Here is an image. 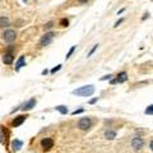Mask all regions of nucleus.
Segmentation results:
<instances>
[{
	"mask_svg": "<svg viewBox=\"0 0 153 153\" xmlns=\"http://www.w3.org/2000/svg\"><path fill=\"white\" fill-rule=\"evenodd\" d=\"M92 125V120L89 117H82L81 120L78 121V128L82 129V130H88Z\"/></svg>",
	"mask_w": 153,
	"mask_h": 153,
	"instance_id": "3",
	"label": "nucleus"
},
{
	"mask_svg": "<svg viewBox=\"0 0 153 153\" xmlns=\"http://www.w3.org/2000/svg\"><path fill=\"white\" fill-rule=\"evenodd\" d=\"M97 47H98V45H95V46H93V49L91 50L89 52H88V54H87V56H88V58H89V56H92V55H93V52H95L96 50H97Z\"/></svg>",
	"mask_w": 153,
	"mask_h": 153,
	"instance_id": "19",
	"label": "nucleus"
},
{
	"mask_svg": "<svg viewBox=\"0 0 153 153\" xmlns=\"http://www.w3.org/2000/svg\"><path fill=\"white\" fill-rule=\"evenodd\" d=\"M96 102H97V97H96V98H93V100H91L89 104H91V105H93V104H96Z\"/></svg>",
	"mask_w": 153,
	"mask_h": 153,
	"instance_id": "25",
	"label": "nucleus"
},
{
	"mask_svg": "<svg viewBox=\"0 0 153 153\" xmlns=\"http://www.w3.org/2000/svg\"><path fill=\"white\" fill-rule=\"evenodd\" d=\"M22 66H26V59H24V56H19V59L17 60V63H16V70L18 72V70Z\"/></svg>",
	"mask_w": 153,
	"mask_h": 153,
	"instance_id": "12",
	"label": "nucleus"
},
{
	"mask_svg": "<svg viewBox=\"0 0 153 153\" xmlns=\"http://www.w3.org/2000/svg\"><path fill=\"white\" fill-rule=\"evenodd\" d=\"M60 69H61V65H60V64H59V65H56L55 68H52V69H51V73H52V74H54V73H56L58 70H60Z\"/></svg>",
	"mask_w": 153,
	"mask_h": 153,
	"instance_id": "20",
	"label": "nucleus"
},
{
	"mask_svg": "<svg viewBox=\"0 0 153 153\" xmlns=\"http://www.w3.org/2000/svg\"><path fill=\"white\" fill-rule=\"evenodd\" d=\"M75 47H76V46H72V47H70V50H69V51H68V54H66V59H69L70 56H72V55H73V52H74V50H75Z\"/></svg>",
	"mask_w": 153,
	"mask_h": 153,
	"instance_id": "18",
	"label": "nucleus"
},
{
	"mask_svg": "<svg viewBox=\"0 0 153 153\" xmlns=\"http://www.w3.org/2000/svg\"><path fill=\"white\" fill-rule=\"evenodd\" d=\"M131 147H133L134 151H139V149L143 147V139L139 137L134 138V139L131 140Z\"/></svg>",
	"mask_w": 153,
	"mask_h": 153,
	"instance_id": "7",
	"label": "nucleus"
},
{
	"mask_svg": "<svg viewBox=\"0 0 153 153\" xmlns=\"http://www.w3.org/2000/svg\"><path fill=\"white\" fill-rule=\"evenodd\" d=\"M41 146H42V148L45 149V151H50V149L54 147V140H52L51 138H45V139L41 140Z\"/></svg>",
	"mask_w": 153,
	"mask_h": 153,
	"instance_id": "6",
	"label": "nucleus"
},
{
	"mask_svg": "<svg viewBox=\"0 0 153 153\" xmlns=\"http://www.w3.org/2000/svg\"><path fill=\"white\" fill-rule=\"evenodd\" d=\"M149 148H151V151L153 152V140H152L151 143H149Z\"/></svg>",
	"mask_w": 153,
	"mask_h": 153,
	"instance_id": "26",
	"label": "nucleus"
},
{
	"mask_svg": "<svg viewBox=\"0 0 153 153\" xmlns=\"http://www.w3.org/2000/svg\"><path fill=\"white\" fill-rule=\"evenodd\" d=\"M52 24H54V23H52V22H47V23H46V24H45V29H50V28L52 27Z\"/></svg>",
	"mask_w": 153,
	"mask_h": 153,
	"instance_id": "22",
	"label": "nucleus"
},
{
	"mask_svg": "<svg viewBox=\"0 0 153 153\" xmlns=\"http://www.w3.org/2000/svg\"><path fill=\"white\" fill-rule=\"evenodd\" d=\"M73 95L74 96H81V97H89L95 93V87L93 86H83V87H79L73 91Z\"/></svg>",
	"mask_w": 153,
	"mask_h": 153,
	"instance_id": "1",
	"label": "nucleus"
},
{
	"mask_svg": "<svg viewBox=\"0 0 153 153\" xmlns=\"http://www.w3.org/2000/svg\"><path fill=\"white\" fill-rule=\"evenodd\" d=\"M55 108H56V110L59 111V112H60V114H63V115H66V114H68V107H66V106H64V105L56 106Z\"/></svg>",
	"mask_w": 153,
	"mask_h": 153,
	"instance_id": "15",
	"label": "nucleus"
},
{
	"mask_svg": "<svg viewBox=\"0 0 153 153\" xmlns=\"http://www.w3.org/2000/svg\"><path fill=\"white\" fill-rule=\"evenodd\" d=\"M105 138L106 139H108V140H112L116 138V131H114V130H107L105 133Z\"/></svg>",
	"mask_w": 153,
	"mask_h": 153,
	"instance_id": "14",
	"label": "nucleus"
},
{
	"mask_svg": "<svg viewBox=\"0 0 153 153\" xmlns=\"http://www.w3.org/2000/svg\"><path fill=\"white\" fill-rule=\"evenodd\" d=\"M10 26V20L8 17L1 16L0 17V27H9Z\"/></svg>",
	"mask_w": 153,
	"mask_h": 153,
	"instance_id": "13",
	"label": "nucleus"
},
{
	"mask_svg": "<svg viewBox=\"0 0 153 153\" xmlns=\"http://www.w3.org/2000/svg\"><path fill=\"white\" fill-rule=\"evenodd\" d=\"M124 10H125V8H123V9H120L119 12H117V14H121V13H123V12H124Z\"/></svg>",
	"mask_w": 153,
	"mask_h": 153,
	"instance_id": "28",
	"label": "nucleus"
},
{
	"mask_svg": "<svg viewBox=\"0 0 153 153\" xmlns=\"http://www.w3.org/2000/svg\"><path fill=\"white\" fill-rule=\"evenodd\" d=\"M52 38H54V33L52 32H47V33H45L42 36V38L40 40V46H47L51 43V41H52Z\"/></svg>",
	"mask_w": 153,
	"mask_h": 153,
	"instance_id": "5",
	"label": "nucleus"
},
{
	"mask_svg": "<svg viewBox=\"0 0 153 153\" xmlns=\"http://www.w3.org/2000/svg\"><path fill=\"white\" fill-rule=\"evenodd\" d=\"M23 146V142L19 139H14L13 142H12V148H13V151H19L20 148H22Z\"/></svg>",
	"mask_w": 153,
	"mask_h": 153,
	"instance_id": "11",
	"label": "nucleus"
},
{
	"mask_svg": "<svg viewBox=\"0 0 153 153\" xmlns=\"http://www.w3.org/2000/svg\"><path fill=\"white\" fill-rule=\"evenodd\" d=\"M123 22H124V18H121V19H119V20H117V22L116 23H115V26H114V27H117V26H120V24H121V23Z\"/></svg>",
	"mask_w": 153,
	"mask_h": 153,
	"instance_id": "24",
	"label": "nucleus"
},
{
	"mask_svg": "<svg viewBox=\"0 0 153 153\" xmlns=\"http://www.w3.org/2000/svg\"><path fill=\"white\" fill-rule=\"evenodd\" d=\"M68 24H69V20H68L66 18H63L60 20V26L61 27H68Z\"/></svg>",
	"mask_w": 153,
	"mask_h": 153,
	"instance_id": "17",
	"label": "nucleus"
},
{
	"mask_svg": "<svg viewBox=\"0 0 153 153\" xmlns=\"http://www.w3.org/2000/svg\"><path fill=\"white\" fill-rule=\"evenodd\" d=\"M83 108H79V110H75V111H73V115H78V114H82L83 112Z\"/></svg>",
	"mask_w": 153,
	"mask_h": 153,
	"instance_id": "23",
	"label": "nucleus"
},
{
	"mask_svg": "<svg viewBox=\"0 0 153 153\" xmlns=\"http://www.w3.org/2000/svg\"><path fill=\"white\" fill-rule=\"evenodd\" d=\"M128 81V73L126 72H120L119 74H117L116 78L111 79L110 83L111 84H116V83H124V82Z\"/></svg>",
	"mask_w": 153,
	"mask_h": 153,
	"instance_id": "4",
	"label": "nucleus"
},
{
	"mask_svg": "<svg viewBox=\"0 0 153 153\" xmlns=\"http://www.w3.org/2000/svg\"><path fill=\"white\" fill-rule=\"evenodd\" d=\"M111 76H114V75H112V74H107V75L102 76V78H101V81H107V79H111Z\"/></svg>",
	"mask_w": 153,
	"mask_h": 153,
	"instance_id": "21",
	"label": "nucleus"
},
{
	"mask_svg": "<svg viewBox=\"0 0 153 153\" xmlns=\"http://www.w3.org/2000/svg\"><path fill=\"white\" fill-rule=\"evenodd\" d=\"M35 105H36V100L35 98H31L29 101H27L24 105L20 107V110L22 111H29V110H32V108L35 107Z\"/></svg>",
	"mask_w": 153,
	"mask_h": 153,
	"instance_id": "8",
	"label": "nucleus"
},
{
	"mask_svg": "<svg viewBox=\"0 0 153 153\" xmlns=\"http://www.w3.org/2000/svg\"><path fill=\"white\" fill-rule=\"evenodd\" d=\"M3 38H4V41L7 43L14 42V41H16V38H17L16 31H13V29H7V31L3 33Z\"/></svg>",
	"mask_w": 153,
	"mask_h": 153,
	"instance_id": "2",
	"label": "nucleus"
},
{
	"mask_svg": "<svg viewBox=\"0 0 153 153\" xmlns=\"http://www.w3.org/2000/svg\"><path fill=\"white\" fill-rule=\"evenodd\" d=\"M14 60V55L12 52H5L4 56H3V63L7 64V65H10Z\"/></svg>",
	"mask_w": 153,
	"mask_h": 153,
	"instance_id": "10",
	"label": "nucleus"
},
{
	"mask_svg": "<svg viewBox=\"0 0 153 153\" xmlns=\"http://www.w3.org/2000/svg\"><path fill=\"white\" fill-rule=\"evenodd\" d=\"M148 16H149V13H146V14H144V16H143V18H142V19L144 20V19H146V18H147V17H148Z\"/></svg>",
	"mask_w": 153,
	"mask_h": 153,
	"instance_id": "27",
	"label": "nucleus"
},
{
	"mask_svg": "<svg viewBox=\"0 0 153 153\" xmlns=\"http://www.w3.org/2000/svg\"><path fill=\"white\" fill-rule=\"evenodd\" d=\"M47 73H49V72H47V69H45V70H42V74H47Z\"/></svg>",
	"mask_w": 153,
	"mask_h": 153,
	"instance_id": "29",
	"label": "nucleus"
},
{
	"mask_svg": "<svg viewBox=\"0 0 153 153\" xmlns=\"http://www.w3.org/2000/svg\"><path fill=\"white\" fill-rule=\"evenodd\" d=\"M144 114L146 115H153V105H149L148 107L144 110Z\"/></svg>",
	"mask_w": 153,
	"mask_h": 153,
	"instance_id": "16",
	"label": "nucleus"
},
{
	"mask_svg": "<svg viewBox=\"0 0 153 153\" xmlns=\"http://www.w3.org/2000/svg\"><path fill=\"white\" fill-rule=\"evenodd\" d=\"M26 117H27V116H24V115H19V116H17L16 119L12 121V125H13L14 128H17V126H19V125H22L23 123H24Z\"/></svg>",
	"mask_w": 153,
	"mask_h": 153,
	"instance_id": "9",
	"label": "nucleus"
}]
</instances>
